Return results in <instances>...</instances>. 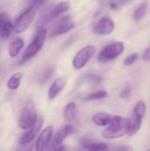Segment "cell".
Masks as SVG:
<instances>
[{
    "instance_id": "f1b7e54d",
    "label": "cell",
    "mask_w": 150,
    "mask_h": 151,
    "mask_svg": "<svg viewBox=\"0 0 150 151\" xmlns=\"http://www.w3.org/2000/svg\"><path fill=\"white\" fill-rule=\"evenodd\" d=\"M115 150H118V151H131L133 150V149L131 148V147H129V146H125V145H123V146H118V147H116L115 149H114Z\"/></svg>"
},
{
    "instance_id": "603a6c76",
    "label": "cell",
    "mask_w": 150,
    "mask_h": 151,
    "mask_svg": "<svg viewBox=\"0 0 150 151\" xmlns=\"http://www.w3.org/2000/svg\"><path fill=\"white\" fill-rule=\"evenodd\" d=\"M145 113H146V104L143 101H139L134 106L133 114L143 118Z\"/></svg>"
},
{
    "instance_id": "44dd1931",
    "label": "cell",
    "mask_w": 150,
    "mask_h": 151,
    "mask_svg": "<svg viewBox=\"0 0 150 151\" xmlns=\"http://www.w3.org/2000/svg\"><path fill=\"white\" fill-rule=\"evenodd\" d=\"M147 7H148L147 3H142L136 8V10L133 12V20L135 22H139L145 16V14L147 12Z\"/></svg>"
},
{
    "instance_id": "d4e9b609",
    "label": "cell",
    "mask_w": 150,
    "mask_h": 151,
    "mask_svg": "<svg viewBox=\"0 0 150 151\" xmlns=\"http://www.w3.org/2000/svg\"><path fill=\"white\" fill-rule=\"evenodd\" d=\"M131 93H132V88H131V87L127 86V87H126L125 88H123V90H122V91L120 92V94H119V96H120V98H122V99H127V98L130 97Z\"/></svg>"
},
{
    "instance_id": "5bb4252c",
    "label": "cell",
    "mask_w": 150,
    "mask_h": 151,
    "mask_svg": "<svg viewBox=\"0 0 150 151\" xmlns=\"http://www.w3.org/2000/svg\"><path fill=\"white\" fill-rule=\"evenodd\" d=\"M77 112H78L77 104L74 102L68 103L65 106L64 111H63V118H64L65 122V123L74 122L77 118Z\"/></svg>"
},
{
    "instance_id": "277c9868",
    "label": "cell",
    "mask_w": 150,
    "mask_h": 151,
    "mask_svg": "<svg viewBox=\"0 0 150 151\" xmlns=\"http://www.w3.org/2000/svg\"><path fill=\"white\" fill-rule=\"evenodd\" d=\"M37 111L32 101H27L22 108L19 119V127L22 130L29 129L37 120Z\"/></svg>"
},
{
    "instance_id": "4dcf8cb0",
    "label": "cell",
    "mask_w": 150,
    "mask_h": 151,
    "mask_svg": "<svg viewBox=\"0 0 150 151\" xmlns=\"http://www.w3.org/2000/svg\"><path fill=\"white\" fill-rule=\"evenodd\" d=\"M127 1H129V0H123V3H125V2H127Z\"/></svg>"
},
{
    "instance_id": "484cf974",
    "label": "cell",
    "mask_w": 150,
    "mask_h": 151,
    "mask_svg": "<svg viewBox=\"0 0 150 151\" xmlns=\"http://www.w3.org/2000/svg\"><path fill=\"white\" fill-rule=\"evenodd\" d=\"M53 69L50 67V68H47L46 69V71L44 72V73L42 74V81L43 82V81H47V80L50 78V77H51V75H52V73H53Z\"/></svg>"
},
{
    "instance_id": "52a82bcc",
    "label": "cell",
    "mask_w": 150,
    "mask_h": 151,
    "mask_svg": "<svg viewBox=\"0 0 150 151\" xmlns=\"http://www.w3.org/2000/svg\"><path fill=\"white\" fill-rule=\"evenodd\" d=\"M71 7V3L68 0H64L59 2L58 4H57L55 6H53L50 11L48 12V14L43 17L42 19V23L41 24V27H42L44 25L48 24L50 21L53 20L54 19L61 16L62 14H64L65 12H67Z\"/></svg>"
},
{
    "instance_id": "30bf717a",
    "label": "cell",
    "mask_w": 150,
    "mask_h": 151,
    "mask_svg": "<svg viewBox=\"0 0 150 151\" xmlns=\"http://www.w3.org/2000/svg\"><path fill=\"white\" fill-rule=\"evenodd\" d=\"M53 132H54L53 126H48L43 130H42L35 142L36 150L43 151L49 149L53 136Z\"/></svg>"
},
{
    "instance_id": "9a60e30c",
    "label": "cell",
    "mask_w": 150,
    "mask_h": 151,
    "mask_svg": "<svg viewBox=\"0 0 150 151\" xmlns=\"http://www.w3.org/2000/svg\"><path fill=\"white\" fill-rule=\"evenodd\" d=\"M80 146L84 150L93 151H104L109 150V146L104 142H92L87 138H83L80 140Z\"/></svg>"
},
{
    "instance_id": "6da1fadb",
    "label": "cell",
    "mask_w": 150,
    "mask_h": 151,
    "mask_svg": "<svg viewBox=\"0 0 150 151\" xmlns=\"http://www.w3.org/2000/svg\"><path fill=\"white\" fill-rule=\"evenodd\" d=\"M46 0H32L31 4L19 15L13 23V31L16 34L25 32L33 22L39 8Z\"/></svg>"
},
{
    "instance_id": "5b68a950",
    "label": "cell",
    "mask_w": 150,
    "mask_h": 151,
    "mask_svg": "<svg viewBox=\"0 0 150 151\" xmlns=\"http://www.w3.org/2000/svg\"><path fill=\"white\" fill-rule=\"evenodd\" d=\"M125 50V44L122 42H116L104 47L98 55V61L101 63H108L118 56H120Z\"/></svg>"
},
{
    "instance_id": "cb8c5ba5",
    "label": "cell",
    "mask_w": 150,
    "mask_h": 151,
    "mask_svg": "<svg viewBox=\"0 0 150 151\" xmlns=\"http://www.w3.org/2000/svg\"><path fill=\"white\" fill-rule=\"evenodd\" d=\"M139 58V54L138 53H132L131 55H129L128 57H126L124 60V65L128 66L133 65V63H135L137 61V59Z\"/></svg>"
},
{
    "instance_id": "f546056e",
    "label": "cell",
    "mask_w": 150,
    "mask_h": 151,
    "mask_svg": "<svg viewBox=\"0 0 150 151\" xmlns=\"http://www.w3.org/2000/svg\"><path fill=\"white\" fill-rule=\"evenodd\" d=\"M7 18H8V17H7V15H6L5 13H0V27H1L3 21H4L5 19H7Z\"/></svg>"
},
{
    "instance_id": "8992f818",
    "label": "cell",
    "mask_w": 150,
    "mask_h": 151,
    "mask_svg": "<svg viewBox=\"0 0 150 151\" xmlns=\"http://www.w3.org/2000/svg\"><path fill=\"white\" fill-rule=\"evenodd\" d=\"M95 52V48L93 45H87L81 48L73 57L72 65L74 69L80 70L84 68L90 61Z\"/></svg>"
},
{
    "instance_id": "4fadbf2b",
    "label": "cell",
    "mask_w": 150,
    "mask_h": 151,
    "mask_svg": "<svg viewBox=\"0 0 150 151\" xmlns=\"http://www.w3.org/2000/svg\"><path fill=\"white\" fill-rule=\"evenodd\" d=\"M66 79L65 77H58L57 78L52 84L50 85L49 91H48V97L50 100H54L56 99L58 95L65 89L66 86Z\"/></svg>"
},
{
    "instance_id": "e0dca14e",
    "label": "cell",
    "mask_w": 150,
    "mask_h": 151,
    "mask_svg": "<svg viewBox=\"0 0 150 151\" xmlns=\"http://www.w3.org/2000/svg\"><path fill=\"white\" fill-rule=\"evenodd\" d=\"M142 119L140 116H137L135 114H133V117L129 119V130H128V135L133 136L140 129L142 124Z\"/></svg>"
},
{
    "instance_id": "2e32d148",
    "label": "cell",
    "mask_w": 150,
    "mask_h": 151,
    "mask_svg": "<svg viewBox=\"0 0 150 151\" xmlns=\"http://www.w3.org/2000/svg\"><path fill=\"white\" fill-rule=\"evenodd\" d=\"M23 47H24V40L22 38L18 37L14 39L9 45V56L11 58H16L19 54Z\"/></svg>"
},
{
    "instance_id": "ba28073f",
    "label": "cell",
    "mask_w": 150,
    "mask_h": 151,
    "mask_svg": "<svg viewBox=\"0 0 150 151\" xmlns=\"http://www.w3.org/2000/svg\"><path fill=\"white\" fill-rule=\"evenodd\" d=\"M75 27V23L72 20L70 16H65L60 19L53 27L50 32V37H55L57 35H65L72 31Z\"/></svg>"
},
{
    "instance_id": "7a4b0ae2",
    "label": "cell",
    "mask_w": 150,
    "mask_h": 151,
    "mask_svg": "<svg viewBox=\"0 0 150 151\" xmlns=\"http://www.w3.org/2000/svg\"><path fill=\"white\" fill-rule=\"evenodd\" d=\"M107 127H108L102 133L103 138L108 140L121 138L128 134L129 119L121 116H112L111 121Z\"/></svg>"
},
{
    "instance_id": "7c38bea8",
    "label": "cell",
    "mask_w": 150,
    "mask_h": 151,
    "mask_svg": "<svg viewBox=\"0 0 150 151\" xmlns=\"http://www.w3.org/2000/svg\"><path fill=\"white\" fill-rule=\"evenodd\" d=\"M73 132H74V127L72 125H70V123H66V124L63 125L58 129V131L55 134V135L52 136V139H51V142L50 144V148L53 149L54 147H56L59 144H62L64 142V141L69 135H71Z\"/></svg>"
},
{
    "instance_id": "d6986e66",
    "label": "cell",
    "mask_w": 150,
    "mask_h": 151,
    "mask_svg": "<svg viewBox=\"0 0 150 151\" xmlns=\"http://www.w3.org/2000/svg\"><path fill=\"white\" fill-rule=\"evenodd\" d=\"M112 116L106 112H98L95 114L92 118L93 122L99 127H107L111 121Z\"/></svg>"
},
{
    "instance_id": "ffe728a7",
    "label": "cell",
    "mask_w": 150,
    "mask_h": 151,
    "mask_svg": "<svg viewBox=\"0 0 150 151\" xmlns=\"http://www.w3.org/2000/svg\"><path fill=\"white\" fill-rule=\"evenodd\" d=\"M23 78V73L20 72H17L12 73L7 81L6 86L10 90H16L19 87L21 83V80Z\"/></svg>"
},
{
    "instance_id": "4316f807",
    "label": "cell",
    "mask_w": 150,
    "mask_h": 151,
    "mask_svg": "<svg viewBox=\"0 0 150 151\" xmlns=\"http://www.w3.org/2000/svg\"><path fill=\"white\" fill-rule=\"evenodd\" d=\"M122 3H123V0H112L110 3V7L112 10H117Z\"/></svg>"
},
{
    "instance_id": "7402d4cb",
    "label": "cell",
    "mask_w": 150,
    "mask_h": 151,
    "mask_svg": "<svg viewBox=\"0 0 150 151\" xmlns=\"http://www.w3.org/2000/svg\"><path fill=\"white\" fill-rule=\"evenodd\" d=\"M108 96V92L106 90H99L94 93H91L89 95H88L84 100L87 102H90V101H95V100H100V99H103Z\"/></svg>"
},
{
    "instance_id": "ac0fdd59",
    "label": "cell",
    "mask_w": 150,
    "mask_h": 151,
    "mask_svg": "<svg viewBox=\"0 0 150 151\" xmlns=\"http://www.w3.org/2000/svg\"><path fill=\"white\" fill-rule=\"evenodd\" d=\"M13 31V23L7 18L5 19L0 27V39L7 40Z\"/></svg>"
},
{
    "instance_id": "3957f363",
    "label": "cell",
    "mask_w": 150,
    "mask_h": 151,
    "mask_svg": "<svg viewBox=\"0 0 150 151\" xmlns=\"http://www.w3.org/2000/svg\"><path fill=\"white\" fill-rule=\"evenodd\" d=\"M48 35V31L45 27H41L37 33L35 34L34 37L33 38L32 42L27 45V47L25 49L23 55H22V62L27 61L34 58L43 47L46 38Z\"/></svg>"
},
{
    "instance_id": "9c48e42d",
    "label": "cell",
    "mask_w": 150,
    "mask_h": 151,
    "mask_svg": "<svg viewBox=\"0 0 150 151\" xmlns=\"http://www.w3.org/2000/svg\"><path fill=\"white\" fill-rule=\"evenodd\" d=\"M42 125H43V118L39 117L36 122L29 129H27V131L19 138V143L20 145H27L31 143L39 134L40 131L42 130Z\"/></svg>"
},
{
    "instance_id": "1f68e13d",
    "label": "cell",
    "mask_w": 150,
    "mask_h": 151,
    "mask_svg": "<svg viewBox=\"0 0 150 151\" xmlns=\"http://www.w3.org/2000/svg\"><path fill=\"white\" fill-rule=\"evenodd\" d=\"M149 150H150V149H149Z\"/></svg>"
},
{
    "instance_id": "8fae6325",
    "label": "cell",
    "mask_w": 150,
    "mask_h": 151,
    "mask_svg": "<svg viewBox=\"0 0 150 151\" xmlns=\"http://www.w3.org/2000/svg\"><path fill=\"white\" fill-rule=\"evenodd\" d=\"M115 29L114 21L107 16L102 17L94 27V33L99 35H109Z\"/></svg>"
},
{
    "instance_id": "83f0119b",
    "label": "cell",
    "mask_w": 150,
    "mask_h": 151,
    "mask_svg": "<svg viewBox=\"0 0 150 151\" xmlns=\"http://www.w3.org/2000/svg\"><path fill=\"white\" fill-rule=\"evenodd\" d=\"M143 60L147 61V62H150V46L145 50V52L143 53Z\"/></svg>"
}]
</instances>
